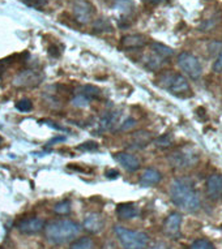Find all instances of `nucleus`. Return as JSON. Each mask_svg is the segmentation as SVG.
Segmentation results:
<instances>
[{
  "mask_svg": "<svg viewBox=\"0 0 222 249\" xmlns=\"http://www.w3.org/2000/svg\"><path fill=\"white\" fill-rule=\"evenodd\" d=\"M116 7L123 11V12H128L130 9L132 8V4H133V0H115Z\"/></svg>",
  "mask_w": 222,
  "mask_h": 249,
  "instance_id": "30",
  "label": "nucleus"
},
{
  "mask_svg": "<svg viewBox=\"0 0 222 249\" xmlns=\"http://www.w3.org/2000/svg\"><path fill=\"white\" fill-rule=\"evenodd\" d=\"M114 160L130 172H135L140 168V160L136 155L127 153V151H120V153L114 154Z\"/></svg>",
  "mask_w": 222,
  "mask_h": 249,
  "instance_id": "12",
  "label": "nucleus"
},
{
  "mask_svg": "<svg viewBox=\"0 0 222 249\" xmlns=\"http://www.w3.org/2000/svg\"><path fill=\"white\" fill-rule=\"evenodd\" d=\"M158 85L177 97L191 95V86L185 76H182L181 73H175L173 71H167L161 74L158 77Z\"/></svg>",
  "mask_w": 222,
  "mask_h": 249,
  "instance_id": "3",
  "label": "nucleus"
},
{
  "mask_svg": "<svg viewBox=\"0 0 222 249\" xmlns=\"http://www.w3.org/2000/svg\"><path fill=\"white\" fill-rule=\"evenodd\" d=\"M173 143V139L170 135H164L156 140V145L158 147H169Z\"/></svg>",
  "mask_w": 222,
  "mask_h": 249,
  "instance_id": "28",
  "label": "nucleus"
},
{
  "mask_svg": "<svg viewBox=\"0 0 222 249\" xmlns=\"http://www.w3.org/2000/svg\"><path fill=\"white\" fill-rule=\"evenodd\" d=\"M84 229L91 233H99L105 227V218L99 213H91L84 219Z\"/></svg>",
  "mask_w": 222,
  "mask_h": 249,
  "instance_id": "13",
  "label": "nucleus"
},
{
  "mask_svg": "<svg viewBox=\"0 0 222 249\" xmlns=\"http://www.w3.org/2000/svg\"><path fill=\"white\" fill-rule=\"evenodd\" d=\"M80 231H81L80 225L74 221H70V219H59V221L50 222L43 229L46 240L54 245H60L74 240V237L78 236Z\"/></svg>",
  "mask_w": 222,
  "mask_h": 249,
  "instance_id": "2",
  "label": "nucleus"
},
{
  "mask_svg": "<svg viewBox=\"0 0 222 249\" xmlns=\"http://www.w3.org/2000/svg\"><path fill=\"white\" fill-rule=\"evenodd\" d=\"M43 229H45V222L37 216L25 218L17 223V230L26 235H36V233L43 231Z\"/></svg>",
  "mask_w": 222,
  "mask_h": 249,
  "instance_id": "9",
  "label": "nucleus"
},
{
  "mask_svg": "<svg viewBox=\"0 0 222 249\" xmlns=\"http://www.w3.org/2000/svg\"><path fill=\"white\" fill-rule=\"evenodd\" d=\"M169 162L174 168L185 170L191 168L199 162V155L196 151L191 147H185L179 150L174 151L169 155Z\"/></svg>",
  "mask_w": 222,
  "mask_h": 249,
  "instance_id": "5",
  "label": "nucleus"
},
{
  "mask_svg": "<svg viewBox=\"0 0 222 249\" xmlns=\"http://www.w3.org/2000/svg\"><path fill=\"white\" fill-rule=\"evenodd\" d=\"M78 149L80 150H95L97 149V143L95 142H87V143H82V145H80L78 146Z\"/></svg>",
  "mask_w": 222,
  "mask_h": 249,
  "instance_id": "34",
  "label": "nucleus"
},
{
  "mask_svg": "<svg viewBox=\"0 0 222 249\" xmlns=\"http://www.w3.org/2000/svg\"><path fill=\"white\" fill-rule=\"evenodd\" d=\"M189 249H216L213 243L206 239H198L189 245Z\"/></svg>",
  "mask_w": 222,
  "mask_h": 249,
  "instance_id": "24",
  "label": "nucleus"
},
{
  "mask_svg": "<svg viewBox=\"0 0 222 249\" xmlns=\"http://www.w3.org/2000/svg\"><path fill=\"white\" fill-rule=\"evenodd\" d=\"M16 108L18 111H21V112H29L33 108V103H32L30 99H21V101H18L16 103Z\"/></svg>",
  "mask_w": 222,
  "mask_h": 249,
  "instance_id": "27",
  "label": "nucleus"
},
{
  "mask_svg": "<svg viewBox=\"0 0 222 249\" xmlns=\"http://www.w3.org/2000/svg\"><path fill=\"white\" fill-rule=\"evenodd\" d=\"M89 103H91V99L80 94H74V99H72V105L76 107H81V108L89 106Z\"/></svg>",
  "mask_w": 222,
  "mask_h": 249,
  "instance_id": "26",
  "label": "nucleus"
},
{
  "mask_svg": "<svg viewBox=\"0 0 222 249\" xmlns=\"http://www.w3.org/2000/svg\"><path fill=\"white\" fill-rule=\"evenodd\" d=\"M1 127H3V124H1V123H0V128H1Z\"/></svg>",
  "mask_w": 222,
  "mask_h": 249,
  "instance_id": "38",
  "label": "nucleus"
},
{
  "mask_svg": "<svg viewBox=\"0 0 222 249\" xmlns=\"http://www.w3.org/2000/svg\"><path fill=\"white\" fill-rule=\"evenodd\" d=\"M147 45V38L141 34H130L122 38V46L126 50H137Z\"/></svg>",
  "mask_w": 222,
  "mask_h": 249,
  "instance_id": "15",
  "label": "nucleus"
},
{
  "mask_svg": "<svg viewBox=\"0 0 222 249\" xmlns=\"http://www.w3.org/2000/svg\"><path fill=\"white\" fill-rule=\"evenodd\" d=\"M72 12H74V20L77 21L78 24L87 25L94 18L95 8L94 5L88 0H74L72 1Z\"/></svg>",
  "mask_w": 222,
  "mask_h": 249,
  "instance_id": "7",
  "label": "nucleus"
},
{
  "mask_svg": "<svg viewBox=\"0 0 222 249\" xmlns=\"http://www.w3.org/2000/svg\"><path fill=\"white\" fill-rule=\"evenodd\" d=\"M106 176L107 178H110V179H115L119 176V172L116 171V170H110V171L106 172Z\"/></svg>",
  "mask_w": 222,
  "mask_h": 249,
  "instance_id": "36",
  "label": "nucleus"
},
{
  "mask_svg": "<svg viewBox=\"0 0 222 249\" xmlns=\"http://www.w3.org/2000/svg\"><path fill=\"white\" fill-rule=\"evenodd\" d=\"M161 180H162V175L160 171H157L154 168H148L140 176V185L144 188H149V187L157 185Z\"/></svg>",
  "mask_w": 222,
  "mask_h": 249,
  "instance_id": "16",
  "label": "nucleus"
},
{
  "mask_svg": "<svg viewBox=\"0 0 222 249\" xmlns=\"http://www.w3.org/2000/svg\"><path fill=\"white\" fill-rule=\"evenodd\" d=\"M43 81V76L42 73L37 72V71L26 70L22 71L17 74L15 80H13V86L16 88H37L38 85H41V82Z\"/></svg>",
  "mask_w": 222,
  "mask_h": 249,
  "instance_id": "8",
  "label": "nucleus"
},
{
  "mask_svg": "<svg viewBox=\"0 0 222 249\" xmlns=\"http://www.w3.org/2000/svg\"><path fill=\"white\" fill-rule=\"evenodd\" d=\"M182 215L179 213H171L164 223V232L169 237L177 239L181 236Z\"/></svg>",
  "mask_w": 222,
  "mask_h": 249,
  "instance_id": "10",
  "label": "nucleus"
},
{
  "mask_svg": "<svg viewBox=\"0 0 222 249\" xmlns=\"http://www.w3.org/2000/svg\"><path fill=\"white\" fill-rule=\"evenodd\" d=\"M71 210H72V205L68 200L60 201L58 204H55L54 206V212L59 214V215H67V214H70Z\"/></svg>",
  "mask_w": 222,
  "mask_h": 249,
  "instance_id": "23",
  "label": "nucleus"
},
{
  "mask_svg": "<svg viewBox=\"0 0 222 249\" xmlns=\"http://www.w3.org/2000/svg\"><path fill=\"white\" fill-rule=\"evenodd\" d=\"M74 94L84 95V97H87V98H89L92 101V99L98 98L99 95H101V93H99L98 88H95V86L82 85L76 89V93H74Z\"/></svg>",
  "mask_w": 222,
  "mask_h": 249,
  "instance_id": "20",
  "label": "nucleus"
},
{
  "mask_svg": "<svg viewBox=\"0 0 222 249\" xmlns=\"http://www.w3.org/2000/svg\"><path fill=\"white\" fill-rule=\"evenodd\" d=\"M148 249H170L169 245L165 244V243H162V241H156V243H153L152 245H149V247H147Z\"/></svg>",
  "mask_w": 222,
  "mask_h": 249,
  "instance_id": "33",
  "label": "nucleus"
},
{
  "mask_svg": "<svg viewBox=\"0 0 222 249\" xmlns=\"http://www.w3.org/2000/svg\"><path fill=\"white\" fill-rule=\"evenodd\" d=\"M42 123H45V124H47V125H49V127H51V128H55V129H58V131H63V132H67V129L66 128H63V127H59V125H56V124H55V123H53V122H42Z\"/></svg>",
  "mask_w": 222,
  "mask_h": 249,
  "instance_id": "35",
  "label": "nucleus"
},
{
  "mask_svg": "<svg viewBox=\"0 0 222 249\" xmlns=\"http://www.w3.org/2000/svg\"><path fill=\"white\" fill-rule=\"evenodd\" d=\"M116 215L122 221H130L139 215V209L132 204H120L116 206Z\"/></svg>",
  "mask_w": 222,
  "mask_h": 249,
  "instance_id": "17",
  "label": "nucleus"
},
{
  "mask_svg": "<svg viewBox=\"0 0 222 249\" xmlns=\"http://www.w3.org/2000/svg\"><path fill=\"white\" fill-rule=\"evenodd\" d=\"M70 249H95V243L88 236L80 237L71 244Z\"/></svg>",
  "mask_w": 222,
  "mask_h": 249,
  "instance_id": "21",
  "label": "nucleus"
},
{
  "mask_svg": "<svg viewBox=\"0 0 222 249\" xmlns=\"http://www.w3.org/2000/svg\"><path fill=\"white\" fill-rule=\"evenodd\" d=\"M150 50H152V53L157 55L161 59H169L174 55V50L171 47L166 45H162L160 42H152L150 43Z\"/></svg>",
  "mask_w": 222,
  "mask_h": 249,
  "instance_id": "18",
  "label": "nucleus"
},
{
  "mask_svg": "<svg viewBox=\"0 0 222 249\" xmlns=\"http://www.w3.org/2000/svg\"><path fill=\"white\" fill-rule=\"evenodd\" d=\"M145 4H160L164 0H143Z\"/></svg>",
  "mask_w": 222,
  "mask_h": 249,
  "instance_id": "37",
  "label": "nucleus"
},
{
  "mask_svg": "<svg viewBox=\"0 0 222 249\" xmlns=\"http://www.w3.org/2000/svg\"><path fill=\"white\" fill-rule=\"evenodd\" d=\"M114 232L119 239L123 249H147L149 244V236L141 231H133L123 226H115Z\"/></svg>",
  "mask_w": 222,
  "mask_h": 249,
  "instance_id": "4",
  "label": "nucleus"
},
{
  "mask_svg": "<svg viewBox=\"0 0 222 249\" xmlns=\"http://www.w3.org/2000/svg\"><path fill=\"white\" fill-rule=\"evenodd\" d=\"M213 71L216 73H221L222 72V53H220V56L217 57V60L214 61Z\"/></svg>",
  "mask_w": 222,
  "mask_h": 249,
  "instance_id": "32",
  "label": "nucleus"
},
{
  "mask_svg": "<svg viewBox=\"0 0 222 249\" xmlns=\"http://www.w3.org/2000/svg\"><path fill=\"white\" fill-rule=\"evenodd\" d=\"M206 195L210 200H222V175L213 174L206 180Z\"/></svg>",
  "mask_w": 222,
  "mask_h": 249,
  "instance_id": "11",
  "label": "nucleus"
},
{
  "mask_svg": "<svg viewBox=\"0 0 222 249\" xmlns=\"http://www.w3.org/2000/svg\"><path fill=\"white\" fill-rule=\"evenodd\" d=\"M120 114L118 111H109L99 119L98 122V131L99 132H109L114 131L116 128V124L119 123Z\"/></svg>",
  "mask_w": 222,
  "mask_h": 249,
  "instance_id": "14",
  "label": "nucleus"
},
{
  "mask_svg": "<svg viewBox=\"0 0 222 249\" xmlns=\"http://www.w3.org/2000/svg\"><path fill=\"white\" fill-rule=\"evenodd\" d=\"M22 1H24L26 5H29V7L39 9L42 8L43 5L47 4V1H49V0H22Z\"/></svg>",
  "mask_w": 222,
  "mask_h": 249,
  "instance_id": "31",
  "label": "nucleus"
},
{
  "mask_svg": "<svg viewBox=\"0 0 222 249\" xmlns=\"http://www.w3.org/2000/svg\"><path fill=\"white\" fill-rule=\"evenodd\" d=\"M170 198L173 204L187 213H196L202 208V201L195 184L189 179L174 180L170 187Z\"/></svg>",
  "mask_w": 222,
  "mask_h": 249,
  "instance_id": "1",
  "label": "nucleus"
},
{
  "mask_svg": "<svg viewBox=\"0 0 222 249\" xmlns=\"http://www.w3.org/2000/svg\"><path fill=\"white\" fill-rule=\"evenodd\" d=\"M178 66L191 80H199L203 74V67L199 59L191 53H182L178 55Z\"/></svg>",
  "mask_w": 222,
  "mask_h": 249,
  "instance_id": "6",
  "label": "nucleus"
},
{
  "mask_svg": "<svg viewBox=\"0 0 222 249\" xmlns=\"http://www.w3.org/2000/svg\"><path fill=\"white\" fill-rule=\"evenodd\" d=\"M152 142V135L149 132L145 131H139L133 133V145L135 149H143L145 147L148 143Z\"/></svg>",
  "mask_w": 222,
  "mask_h": 249,
  "instance_id": "19",
  "label": "nucleus"
},
{
  "mask_svg": "<svg viewBox=\"0 0 222 249\" xmlns=\"http://www.w3.org/2000/svg\"><path fill=\"white\" fill-rule=\"evenodd\" d=\"M0 142H1V137H0Z\"/></svg>",
  "mask_w": 222,
  "mask_h": 249,
  "instance_id": "39",
  "label": "nucleus"
},
{
  "mask_svg": "<svg viewBox=\"0 0 222 249\" xmlns=\"http://www.w3.org/2000/svg\"><path fill=\"white\" fill-rule=\"evenodd\" d=\"M95 33H105V32H112V25L107 18H98L94 24Z\"/></svg>",
  "mask_w": 222,
  "mask_h": 249,
  "instance_id": "22",
  "label": "nucleus"
},
{
  "mask_svg": "<svg viewBox=\"0 0 222 249\" xmlns=\"http://www.w3.org/2000/svg\"><path fill=\"white\" fill-rule=\"evenodd\" d=\"M135 127H136V120H135V119L128 118L127 120H124L122 124H119V127H118V131L127 132V131H130V129H132V128H135Z\"/></svg>",
  "mask_w": 222,
  "mask_h": 249,
  "instance_id": "29",
  "label": "nucleus"
},
{
  "mask_svg": "<svg viewBox=\"0 0 222 249\" xmlns=\"http://www.w3.org/2000/svg\"><path fill=\"white\" fill-rule=\"evenodd\" d=\"M164 59H161V57H158L157 55H150V56L147 57V67H148L149 70L152 71H157L160 70L161 67H162V61Z\"/></svg>",
  "mask_w": 222,
  "mask_h": 249,
  "instance_id": "25",
  "label": "nucleus"
}]
</instances>
